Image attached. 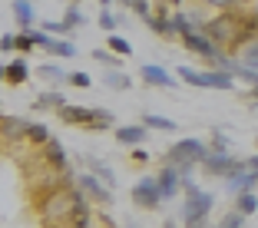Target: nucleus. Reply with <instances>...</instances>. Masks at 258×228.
Segmentation results:
<instances>
[{
	"instance_id": "nucleus-1",
	"label": "nucleus",
	"mask_w": 258,
	"mask_h": 228,
	"mask_svg": "<svg viewBox=\"0 0 258 228\" xmlns=\"http://www.w3.org/2000/svg\"><path fill=\"white\" fill-rule=\"evenodd\" d=\"M93 198L76 182L50 185L37 195V218L43 228H80L83 215H93Z\"/></svg>"
},
{
	"instance_id": "nucleus-2",
	"label": "nucleus",
	"mask_w": 258,
	"mask_h": 228,
	"mask_svg": "<svg viewBox=\"0 0 258 228\" xmlns=\"http://www.w3.org/2000/svg\"><path fill=\"white\" fill-rule=\"evenodd\" d=\"M245 17H248V14H235V10H225L222 17H212V20H205L199 30H205L209 37L215 40V43L222 46V50H228V53L235 56L238 50H242V46L251 40L248 27H245Z\"/></svg>"
},
{
	"instance_id": "nucleus-3",
	"label": "nucleus",
	"mask_w": 258,
	"mask_h": 228,
	"mask_svg": "<svg viewBox=\"0 0 258 228\" xmlns=\"http://www.w3.org/2000/svg\"><path fill=\"white\" fill-rule=\"evenodd\" d=\"M209 152H212V149H209L202 139H196V136L179 139V142H175L172 149L166 152V162H172V166L182 172V189L192 182V172H196V166H202Z\"/></svg>"
},
{
	"instance_id": "nucleus-4",
	"label": "nucleus",
	"mask_w": 258,
	"mask_h": 228,
	"mask_svg": "<svg viewBox=\"0 0 258 228\" xmlns=\"http://www.w3.org/2000/svg\"><path fill=\"white\" fill-rule=\"evenodd\" d=\"M56 116L67 126H83V129H93V132H103L116 126V116L109 109H96V106H73V103H67Z\"/></svg>"
},
{
	"instance_id": "nucleus-5",
	"label": "nucleus",
	"mask_w": 258,
	"mask_h": 228,
	"mask_svg": "<svg viewBox=\"0 0 258 228\" xmlns=\"http://www.w3.org/2000/svg\"><path fill=\"white\" fill-rule=\"evenodd\" d=\"M215 205L212 192L199 189L196 182L185 185V202H182V221L185 228H209V212Z\"/></svg>"
},
{
	"instance_id": "nucleus-6",
	"label": "nucleus",
	"mask_w": 258,
	"mask_h": 228,
	"mask_svg": "<svg viewBox=\"0 0 258 228\" xmlns=\"http://www.w3.org/2000/svg\"><path fill=\"white\" fill-rule=\"evenodd\" d=\"M175 76L182 80L185 86H196V90H235V73H228V69H192V66H179Z\"/></svg>"
},
{
	"instance_id": "nucleus-7",
	"label": "nucleus",
	"mask_w": 258,
	"mask_h": 228,
	"mask_svg": "<svg viewBox=\"0 0 258 228\" xmlns=\"http://www.w3.org/2000/svg\"><path fill=\"white\" fill-rule=\"evenodd\" d=\"M133 202H136L139 208L156 212V208L166 202V198H162V189H159V179H156V175H143V179H136V185H133Z\"/></svg>"
},
{
	"instance_id": "nucleus-8",
	"label": "nucleus",
	"mask_w": 258,
	"mask_h": 228,
	"mask_svg": "<svg viewBox=\"0 0 258 228\" xmlns=\"http://www.w3.org/2000/svg\"><path fill=\"white\" fill-rule=\"evenodd\" d=\"M245 166V159H238V156H232V152H219V149H212L209 156H205V162H202V169H205V175H219V179H228V175L235 172V169H242Z\"/></svg>"
},
{
	"instance_id": "nucleus-9",
	"label": "nucleus",
	"mask_w": 258,
	"mask_h": 228,
	"mask_svg": "<svg viewBox=\"0 0 258 228\" xmlns=\"http://www.w3.org/2000/svg\"><path fill=\"white\" fill-rule=\"evenodd\" d=\"M76 185L86 192V195L96 202V205H113V189H109L103 179H99L96 172H90V169H83V172L76 175Z\"/></svg>"
},
{
	"instance_id": "nucleus-10",
	"label": "nucleus",
	"mask_w": 258,
	"mask_h": 228,
	"mask_svg": "<svg viewBox=\"0 0 258 228\" xmlns=\"http://www.w3.org/2000/svg\"><path fill=\"white\" fill-rule=\"evenodd\" d=\"M139 76H143L146 86H156V90H175V86L182 83L179 76H172L169 69H162L159 63H146V66H139Z\"/></svg>"
},
{
	"instance_id": "nucleus-11",
	"label": "nucleus",
	"mask_w": 258,
	"mask_h": 228,
	"mask_svg": "<svg viewBox=\"0 0 258 228\" xmlns=\"http://www.w3.org/2000/svg\"><path fill=\"white\" fill-rule=\"evenodd\" d=\"M225 189L232 192V195H242V192H255V189H258V172H255V169H248V166L235 169V172L225 179Z\"/></svg>"
},
{
	"instance_id": "nucleus-12",
	"label": "nucleus",
	"mask_w": 258,
	"mask_h": 228,
	"mask_svg": "<svg viewBox=\"0 0 258 228\" xmlns=\"http://www.w3.org/2000/svg\"><path fill=\"white\" fill-rule=\"evenodd\" d=\"M156 179H159V189H162V198H175L179 195V189H182V172L172 166V162H162V169L156 172Z\"/></svg>"
},
{
	"instance_id": "nucleus-13",
	"label": "nucleus",
	"mask_w": 258,
	"mask_h": 228,
	"mask_svg": "<svg viewBox=\"0 0 258 228\" xmlns=\"http://www.w3.org/2000/svg\"><path fill=\"white\" fill-rule=\"evenodd\" d=\"M149 126L146 122H133V126H116V142L126 145V149H133V145H143L146 139H149Z\"/></svg>"
},
{
	"instance_id": "nucleus-14",
	"label": "nucleus",
	"mask_w": 258,
	"mask_h": 228,
	"mask_svg": "<svg viewBox=\"0 0 258 228\" xmlns=\"http://www.w3.org/2000/svg\"><path fill=\"white\" fill-rule=\"evenodd\" d=\"M27 129H30V119H20V116H4V122H0L4 142H10V145L27 139Z\"/></svg>"
},
{
	"instance_id": "nucleus-15",
	"label": "nucleus",
	"mask_w": 258,
	"mask_h": 228,
	"mask_svg": "<svg viewBox=\"0 0 258 228\" xmlns=\"http://www.w3.org/2000/svg\"><path fill=\"white\" fill-rule=\"evenodd\" d=\"M146 27H149L152 33H159V37H172V33H175V23H172V17L166 14V0H162L159 7L152 10V17L146 20Z\"/></svg>"
},
{
	"instance_id": "nucleus-16",
	"label": "nucleus",
	"mask_w": 258,
	"mask_h": 228,
	"mask_svg": "<svg viewBox=\"0 0 258 228\" xmlns=\"http://www.w3.org/2000/svg\"><path fill=\"white\" fill-rule=\"evenodd\" d=\"M43 149V159H46V166L53 169V172H67V149H63V142L60 139H50L46 145H40Z\"/></svg>"
},
{
	"instance_id": "nucleus-17",
	"label": "nucleus",
	"mask_w": 258,
	"mask_h": 228,
	"mask_svg": "<svg viewBox=\"0 0 258 228\" xmlns=\"http://www.w3.org/2000/svg\"><path fill=\"white\" fill-rule=\"evenodd\" d=\"M10 10H14V20L20 23V30H30L37 23V7L33 0H10Z\"/></svg>"
},
{
	"instance_id": "nucleus-18",
	"label": "nucleus",
	"mask_w": 258,
	"mask_h": 228,
	"mask_svg": "<svg viewBox=\"0 0 258 228\" xmlns=\"http://www.w3.org/2000/svg\"><path fill=\"white\" fill-rule=\"evenodd\" d=\"M63 106H67V96H63L60 90H46L33 99V109H37V113H60Z\"/></svg>"
},
{
	"instance_id": "nucleus-19",
	"label": "nucleus",
	"mask_w": 258,
	"mask_h": 228,
	"mask_svg": "<svg viewBox=\"0 0 258 228\" xmlns=\"http://www.w3.org/2000/svg\"><path fill=\"white\" fill-rule=\"evenodd\" d=\"M80 162H83V169H90V172H96L103 182L109 185V189H116V172L106 166L103 159H96V156H80Z\"/></svg>"
},
{
	"instance_id": "nucleus-20",
	"label": "nucleus",
	"mask_w": 258,
	"mask_h": 228,
	"mask_svg": "<svg viewBox=\"0 0 258 228\" xmlns=\"http://www.w3.org/2000/svg\"><path fill=\"white\" fill-rule=\"evenodd\" d=\"M30 80V66L23 60H14V63H7L4 66V83H10V86H23Z\"/></svg>"
},
{
	"instance_id": "nucleus-21",
	"label": "nucleus",
	"mask_w": 258,
	"mask_h": 228,
	"mask_svg": "<svg viewBox=\"0 0 258 228\" xmlns=\"http://www.w3.org/2000/svg\"><path fill=\"white\" fill-rule=\"evenodd\" d=\"M46 53H50V56H56V60H73V56L76 53H80V50H76V43H73V40H67V37H63V40H50V46H46Z\"/></svg>"
},
{
	"instance_id": "nucleus-22",
	"label": "nucleus",
	"mask_w": 258,
	"mask_h": 228,
	"mask_svg": "<svg viewBox=\"0 0 258 228\" xmlns=\"http://www.w3.org/2000/svg\"><path fill=\"white\" fill-rule=\"evenodd\" d=\"M103 86H106V90H116V93H126V90H133V80H129L122 69H106V73H103Z\"/></svg>"
},
{
	"instance_id": "nucleus-23",
	"label": "nucleus",
	"mask_w": 258,
	"mask_h": 228,
	"mask_svg": "<svg viewBox=\"0 0 258 228\" xmlns=\"http://www.w3.org/2000/svg\"><path fill=\"white\" fill-rule=\"evenodd\" d=\"M40 76H43L46 83H56V86H63V83H70V69H63L60 63H43V66L37 69Z\"/></svg>"
},
{
	"instance_id": "nucleus-24",
	"label": "nucleus",
	"mask_w": 258,
	"mask_h": 228,
	"mask_svg": "<svg viewBox=\"0 0 258 228\" xmlns=\"http://www.w3.org/2000/svg\"><path fill=\"white\" fill-rule=\"evenodd\" d=\"M143 122L149 126L152 132H175V129H179V122H172L169 116H156V113H146Z\"/></svg>"
},
{
	"instance_id": "nucleus-25",
	"label": "nucleus",
	"mask_w": 258,
	"mask_h": 228,
	"mask_svg": "<svg viewBox=\"0 0 258 228\" xmlns=\"http://www.w3.org/2000/svg\"><path fill=\"white\" fill-rule=\"evenodd\" d=\"M93 60L103 63L106 69H122V60H126V56L113 53V50H93Z\"/></svg>"
},
{
	"instance_id": "nucleus-26",
	"label": "nucleus",
	"mask_w": 258,
	"mask_h": 228,
	"mask_svg": "<svg viewBox=\"0 0 258 228\" xmlns=\"http://www.w3.org/2000/svg\"><path fill=\"white\" fill-rule=\"evenodd\" d=\"M50 139L53 136H50V129H46L43 122H30V129H27V142L30 145H46Z\"/></svg>"
},
{
	"instance_id": "nucleus-27",
	"label": "nucleus",
	"mask_w": 258,
	"mask_h": 228,
	"mask_svg": "<svg viewBox=\"0 0 258 228\" xmlns=\"http://www.w3.org/2000/svg\"><path fill=\"white\" fill-rule=\"evenodd\" d=\"M235 208L242 215H255L258 212V195H255V192H242V195H235Z\"/></svg>"
},
{
	"instance_id": "nucleus-28",
	"label": "nucleus",
	"mask_w": 258,
	"mask_h": 228,
	"mask_svg": "<svg viewBox=\"0 0 258 228\" xmlns=\"http://www.w3.org/2000/svg\"><path fill=\"white\" fill-rule=\"evenodd\" d=\"M235 56L245 63V66H258V37H251V40L242 46V50H238Z\"/></svg>"
},
{
	"instance_id": "nucleus-29",
	"label": "nucleus",
	"mask_w": 258,
	"mask_h": 228,
	"mask_svg": "<svg viewBox=\"0 0 258 228\" xmlns=\"http://www.w3.org/2000/svg\"><path fill=\"white\" fill-rule=\"evenodd\" d=\"M63 23H67L70 30H76V27H83V23H86V17H83V7H80V4H70V7H67V14H63Z\"/></svg>"
},
{
	"instance_id": "nucleus-30",
	"label": "nucleus",
	"mask_w": 258,
	"mask_h": 228,
	"mask_svg": "<svg viewBox=\"0 0 258 228\" xmlns=\"http://www.w3.org/2000/svg\"><path fill=\"white\" fill-rule=\"evenodd\" d=\"M80 228H116L109 215H83L80 218Z\"/></svg>"
},
{
	"instance_id": "nucleus-31",
	"label": "nucleus",
	"mask_w": 258,
	"mask_h": 228,
	"mask_svg": "<svg viewBox=\"0 0 258 228\" xmlns=\"http://www.w3.org/2000/svg\"><path fill=\"white\" fill-rule=\"evenodd\" d=\"M245 218H248V215H242L238 208H232V212H225V215H222L219 228H245Z\"/></svg>"
},
{
	"instance_id": "nucleus-32",
	"label": "nucleus",
	"mask_w": 258,
	"mask_h": 228,
	"mask_svg": "<svg viewBox=\"0 0 258 228\" xmlns=\"http://www.w3.org/2000/svg\"><path fill=\"white\" fill-rule=\"evenodd\" d=\"M99 27H103L106 33H116V27H119V17H116L109 7H99Z\"/></svg>"
},
{
	"instance_id": "nucleus-33",
	"label": "nucleus",
	"mask_w": 258,
	"mask_h": 228,
	"mask_svg": "<svg viewBox=\"0 0 258 228\" xmlns=\"http://www.w3.org/2000/svg\"><path fill=\"white\" fill-rule=\"evenodd\" d=\"M109 50H113V53H119V56H133V43H129V40H122L119 33H109Z\"/></svg>"
},
{
	"instance_id": "nucleus-34",
	"label": "nucleus",
	"mask_w": 258,
	"mask_h": 228,
	"mask_svg": "<svg viewBox=\"0 0 258 228\" xmlns=\"http://www.w3.org/2000/svg\"><path fill=\"white\" fill-rule=\"evenodd\" d=\"M235 80H242V83H248V86H258V66H238L235 69Z\"/></svg>"
},
{
	"instance_id": "nucleus-35",
	"label": "nucleus",
	"mask_w": 258,
	"mask_h": 228,
	"mask_svg": "<svg viewBox=\"0 0 258 228\" xmlns=\"http://www.w3.org/2000/svg\"><path fill=\"white\" fill-rule=\"evenodd\" d=\"M90 73H83V69H70V86H80V90H90Z\"/></svg>"
},
{
	"instance_id": "nucleus-36",
	"label": "nucleus",
	"mask_w": 258,
	"mask_h": 228,
	"mask_svg": "<svg viewBox=\"0 0 258 228\" xmlns=\"http://www.w3.org/2000/svg\"><path fill=\"white\" fill-rule=\"evenodd\" d=\"M212 149H219V152H228V149H232V142H228V136L222 129H212Z\"/></svg>"
},
{
	"instance_id": "nucleus-37",
	"label": "nucleus",
	"mask_w": 258,
	"mask_h": 228,
	"mask_svg": "<svg viewBox=\"0 0 258 228\" xmlns=\"http://www.w3.org/2000/svg\"><path fill=\"white\" fill-rule=\"evenodd\" d=\"M133 10H136V17H139V20H149V17H152L149 0H133Z\"/></svg>"
},
{
	"instance_id": "nucleus-38",
	"label": "nucleus",
	"mask_w": 258,
	"mask_h": 228,
	"mask_svg": "<svg viewBox=\"0 0 258 228\" xmlns=\"http://www.w3.org/2000/svg\"><path fill=\"white\" fill-rule=\"evenodd\" d=\"M33 46H37V43L30 40V33H23V30L17 33V50H20V53H30Z\"/></svg>"
},
{
	"instance_id": "nucleus-39",
	"label": "nucleus",
	"mask_w": 258,
	"mask_h": 228,
	"mask_svg": "<svg viewBox=\"0 0 258 228\" xmlns=\"http://www.w3.org/2000/svg\"><path fill=\"white\" fill-rule=\"evenodd\" d=\"M205 7H219V10H232L238 7V4H245V0H202Z\"/></svg>"
},
{
	"instance_id": "nucleus-40",
	"label": "nucleus",
	"mask_w": 258,
	"mask_h": 228,
	"mask_svg": "<svg viewBox=\"0 0 258 228\" xmlns=\"http://www.w3.org/2000/svg\"><path fill=\"white\" fill-rule=\"evenodd\" d=\"M0 50H4V53L17 50V33H4V37H0Z\"/></svg>"
},
{
	"instance_id": "nucleus-41",
	"label": "nucleus",
	"mask_w": 258,
	"mask_h": 228,
	"mask_svg": "<svg viewBox=\"0 0 258 228\" xmlns=\"http://www.w3.org/2000/svg\"><path fill=\"white\" fill-rule=\"evenodd\" d=\"M129 159L143 166V162H149V152H146V149H139V145H133V149H129Z\"/></svg>"
},
{
	"instance_id": "nucleus-42",
	"label": "nucleus",
	"mask_w": 258,
	"mask_h": 228,
	"mask_svg": "<svg viewBox=\"0 0 258 228\" xmlns=\"http://www.w3.org/2000/svg\"><path fill=\"white\" fill-rule=\"evenodd\" d=\"M245 166H248V169H255V172H258V152H255V156H248V159H245Z\"/></svg>"
},
{
	"instance_id": "nucleus-43",
	"label": "nucleus",
	"mask_w": 258,
	"mask_h": 228,
	"mask_svg": "<svg viewBox=\"0 0 258 228\" xmlns=\"http://www.w3.org/2000/svg\"><path fill=\"white\" fill-rule=\"evenodd\" d=\"M248 99H258V86H251V93H248Z\"/></svg>"
},
{
	"instance_id": "nucleus-44",
	"label": "nucleus",
	"mask_w": 258,
	"mask_h": 228,
	"mask_svg": "<svg viewBox=\"0 0 258 228\" xmlns=\"http://www.w3.org/2000/svg\"><path fill=\"white\" fill-rule=\"evenodd\" d=\"M162 228H179V225H175V221H166V225H162Z\"/></svg>"
},
{
	"instance_id": "nucleus-45",
	"label": "nucleus",
	"mask_w": 258,
	"mask_h": 228,
	"mask_svg": "<svg viewBox=\"0 0 258 228\" xmlns=\"http://www.w3.org/2000/svg\"><path fill=\"white\" fill-rule=\"evenodd\" d=\"M109 4H113V0H99V7H109Z\"/></svg>"
},
{
	"instance_id": "nucleus-46",
	"label": "nucleus",
	"mask_w": 258,
	"mask_h": 228,
	"mask_svg": "<svg viewBox=\"0 0 258 228\" xmlns=\"http://www.w3.org/2000/svg\"><path fill=\"white\" fill-rule=\"evenodd\" d=\"M166 4H172V7H175V4H182V0H166Z\"/></svg>"
},
{
	"instance_id": "nucleus-47",
	"label": "nucleus",
	"mask_w": 258,
	"mask_h": 228,
	"mask_svg": "<svg viewBox=\"0 0 258 228\" xmlns=\"http://www.w3.org/2000/svg\"><path fill=\"white\" fill-rule=\"evenodd\" d=\"M126 228H139V225H133V221H129V225H126Z\"/></svg>"
},
{
	"instance_id": "nucleus-48",
	"label": "nucleus",
	"mask_w": 258,
	"mask_h": 228,
	"mask_svg": "<svg viewBox=\"0 0 258 228\" xmlns=\"http://www.w3.org/2000/svg\"><path fill=\"white\" fill-rule=\"evenodd\" d=\"M73 4H83V0H73Z\"/></svg>"
}]
</instances>
